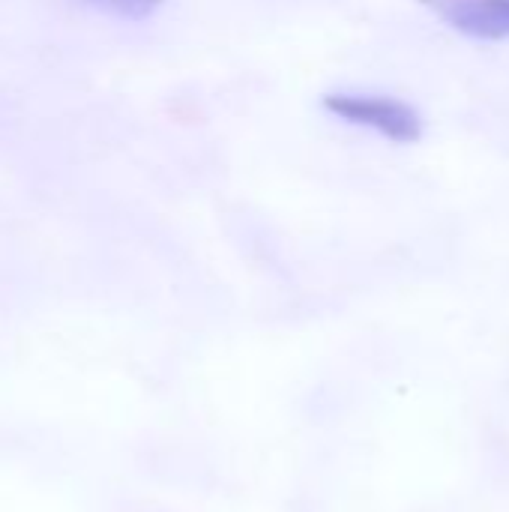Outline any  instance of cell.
Returning a JSON list of instances; mask_svg holds the SVG:
<instances>
[{"mask_svg": "<svg viewBox=\"0 0 509 512\" xmlns=\"http://www.w3.org/2000/svg\"><path fill=\"white\" fill-rule=\"evenodd\" d=\"M324 111L333 117L366 126L396 144H417L423 138V120L420 111L408 102L390 99V96H363V93H324L321 96Z\"/></svg>", "mask_w": 509, "mask_h": 512, "instance_id": "1", "label": "cell"}, {"mask_svg": "<svg viewBox=\"0 0 509 512\" xmlns=\"http://www.w3.org/2000/svg\"><path fill=\"white\" fill-rule=\"evenodd\" d=\"M441 15L462 36L480 42L509 39V0H447Z\"/></svg>", "mask_w": 509, "mask_h": 512, "instance_id": "2", "label": "cell"}, {"mask_svg": "<svg viewBox=\"0 0 509 512\" xmlns=\"http://www.w3.org/2000/svg\"><path fill=\"white\" fill-rule=\"evenodd\" d=\"M84 6H93L99 12L126 18V21H141L147 15H153L165 0H81Z\"/></svg>", "mask_w": 509, "mask_h": 512, "instance_id": "3", "label": "cell"}, {"mask_svg": "<svg viewBox=\"0 0 509 512\" xmlns=\"http://www.w3.org/2000/svg\"><path fill=\"white\" fill-rule=\"evenodd\" d=\"M420 3H435V0H420Z\"/></svg>", "mask_w": 509, "mask_h": 512, "instance_id": "4", "label": "cell"}]
</instances>
